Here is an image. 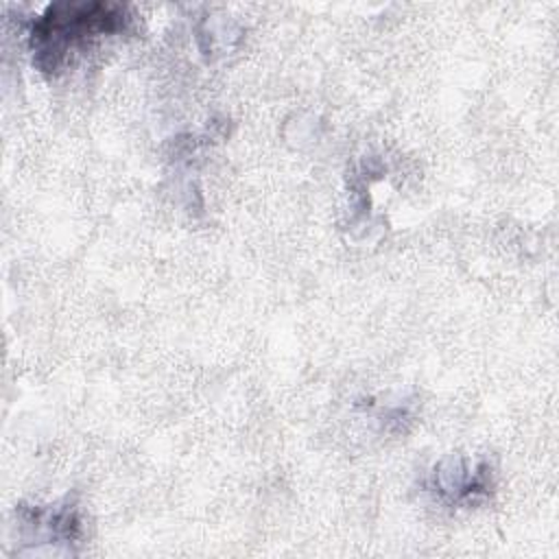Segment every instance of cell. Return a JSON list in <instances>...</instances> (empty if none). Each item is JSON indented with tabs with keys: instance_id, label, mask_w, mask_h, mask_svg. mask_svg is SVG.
<instances>
[{
	"instance_id": "obj_1",
	"label": "cell",
	"mask_w": 559,
	"mask_h": 559,
	"mask_svg": "<svg viewBox=\"0 0 559 559\" xmlns=\"http://www.w3.org/2000/svg\"><path fill=\"white\" fill-rule=\"evenodd\" d=\"M131 13L114 2H55L31 26L33 61L44 72L63 68L87 41L127 31Z\"/></svg>"
},
{
	"instance_id": "obj_2",
	"label": "cell",
	"mask_w": 559,
	"mask_h": 559,
	"mask_svg": "<svg viewBox=\"0 0 559 559\" xmlns=\"http://www.w3.org/2000/svg\"><path fill=\"white\" fill-rule=\"evenodd\" d=\"M426 487L445 504L469 507L491 493L493 472L485 461L445 459L432 467Z\"/></svg>"
},
{
	"instance_id": "obj_3",
	"label": "cell",
	"mask_w": 559,
	"mask_h": 559,
	"mask_svg": "<svg viewBox=\"0 0 559 559\" xmlns=\"http://www.w3.org/2000/svg\"><path fill=\"white\" fill-rule=\"evenodd\" d=\"M17 520L31 542H76L81 537V518L72 504L22 507Z\"/></svg>"
}]
</instances>
